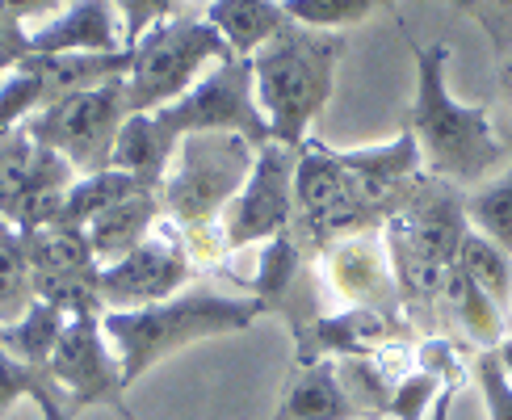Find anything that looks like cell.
<instances>
[{
  "instance_id": "obj_1",
  "label": "cell",
  "mask_w": 512,
  "mask_h": 420,
  "mask_svg": "<svg viewBox=\"0 0 512 420\" xmlns=\"http://www.w3.org/2000/svg\"><path fill=\"white\" fill-rule=\"evenodd\" d=\"M261 320V307L248 294H227L215 286H185L181 294L135 311H101V328L118 353L122 383L131 391L139 378L198 341L248 332Z\"/></svg>"
},
{
  "instance_id": "obj_2",
  "label": "cell",
  "mask_w": 512,
  "mask_h": 420,
  "mask_svg": "<svg viewBox=\"0 0 512 420\" xmlns=\"http://www.w3.org/2000/svg\"><path fill=\"white\" fill-rule=\"evenodd\" d=\"M450 47H416V101L408 131L416 135L424 173L445 185H475L508 160L487 105H466L445 84Z\"/></svg>"
},
{
  "instance_id": "obj_3",
  "label": "cell",
  "mask_w": 512,
  "mask_h": 420,
  "mask_svg": "<svg viewBox=\"0 0 512 420\" xmlns=\"http://www.w3.org/2000/svg\"><path fill=\"white\" fill-rule=\"evenodd\" d=\"M340 55H345V34L307 26L282 30L252 55V89L273 143L303 147L311 139V122L324 114L332 97Z\"/></svg>"
},
{
  "instance_id": "obj_4",
  "label": "cell",
  "mask_w": 512,
  "mask_h": 420,
  "mask_svg": "<svg viewBox=\"0 0 512 420\" xmlns=\"http://www.w3.org/2000/svg\"><path fill=\"white\" fill-rule=\"evenodd\" d=\"M466 231L471 227H466L462 198L445 181L424 173L403 206L382 223L403 307L441 299V286L458 261V244Z\"/></svg>"
},
{
  "instance_id": "obj_5",
  "label": "cell",
  "mask_w": 512,
  "mask_h": 420,
  "mask_svg": "<svg viewBox=\"0 0 512 420\" xmlns=\"http://www.w3.org/2000/svg\"><path fill=\"white\" fill-rule=\"evenodd\" d=\"M252 160H256V147L244 135H231V131L185 135L160 181L164 219L177 223L181 231L219 223L231 198L244 189Z\"/></svg>"
},
{
  "instance_id": "obj_6",
  "label": "cell",
  "mask_w": 512,
  "mask_h": 420,
  "mask_svg": "<svg viewBox=\"0 0 512 420\" xmlns=\"http://www.w3.org/2000/svg\"><path fill=\"white\" fill-rule=\"evenodd\" d=\"M236 59L231 47L215 34L206 17H168L147 30L131 47V72H126V110L156 114L173 105L202 80L206 63Z\"/></svg>"
},
{
  "instance_id": "obj_7",
  "label": "cell",
  "mask_w": 512,
  "mask_h": 420,
  "mask_svg": "<svg viewBox=\"0 0 512 420\" xmlns=\"http://www.w3.org/2000/svg\"><path fill=\"white\" fill-rule=\"evenodd\" d=\"M370 227H382V219L370 210L353 173L340 164L336 147H328L324 139L311 135L303 147H298L290 240L315 261L332 240L353 236V231H370Z\"/></svg>"
},
{
  "instance_id": "obj_8",
  "label": "cell",
  "mask_w": 512,
  "mask_h": 420,
  "mask_svg": "<svg viewBox=\"0 0 512 420\" xmlns=\"http://www.w3.org/2000/svg\"><path fill=\"white\" fill-rule=\"evenodd\" d=\"M126 118H131V110H126V76H110L93 84V89H80L72 97L42 105L26 122V131L34 135V143L59 152L80 177H89L110 168Z\"/></svg>"
},
{
  "instance_id": "obj_9",
  "label": "cell",
  "mask_w": 512,
  "mask_h": 420,
  "mask_svg": "<svg viewBox=\"0 0 512 420\" xmlns=\"http://www.w3.org/2000/svg\"><path fill=\"white\" fill-rule=\"evenodd\" d=\"M164 143L177 152V143L185 135H206V131H231V135H244L256 152L265 143H273L269 135V122L256 105V89H252V59H223L215 63L194 89L185 97H177L173 105L152 114Z\"/></svg>"
},
{
  "instance_id": "obj_10",
  "label": "cell",
  "mask_w": 512,
  "mask_h": 420,
  "mask_svg": "<svg viewBox=\"0 0 512 420\" xmlns=\"http://www.w3.org/2000/svg\"><path fill=\"white\" fill-rule=\"evenodd\" d=\"M194 278L198 265L189 257L181 227L160 219V227L135 252H126L114 265H101V307L105 311L152 307L181 294L185 286H194Z\"/></svg>"
},
{
  "instance_id": "obj_11",
  "label": "cell",
  "mask_w": 512,
  "mask_h": 420,
  "mask_svg": "<svg viewBox=\"0 0 512 420\" xmlns=\"http://www.w3.org/2000/svg\"><path fill=\"white\" fill-rule=\"evenodd\" d=\"M294 168H298V147L265 143L261 152H256L244 189L231 198V206L219 219L227 252L269 244V240L290 231V223H294Z\"/></svg>"
},
{
  "instance_id": "obj_12",
  "label": "cell",
  "mask_w": 512,
  "mask_h": 420,
  "mask_svg": "<svg viewBox=\"0 0 512 420\" xmlns=\"http://www.w3.org/2000/svg\"><path fill=\"white\" fill-rule=\"evenodd\" d=\"M51 378L59 391L68 395L72 412L89 408V404H110L122 420H131L126 408V383H122V366L118 353L110 345V336L101 328V311H72L68 324L59 332V345L51 353Z\"/></svg>"
},
{
  "instance_id": "obj_13",
  "label": "cell",
  "mask_w": 512,
  "mask_h": 420,
  "mask_svg": "<svg viewBox=\"0 0 512 420\" xmlns=\"http://www.w3.org/2000/svg\"><path fill=\"white\" fill-rule=\"evenodd\" d=\"M315 273L324 294H332L340 307H366L403 324V294L395 282V265L387 240H382V227L332 240L315 257Z\"/></svg>"
},
{
  "instance_id": "obj_14",
  "label": "cell",
  "mask_w": 512,
  "mask_h": 420,
  "mask_svg": "<svg viewBox=\"0 0 512 420\" xmlns=\"http://www.w3.org/2000/svg\"><path fill=\"white\" fill-rule=\"evenodd\" d=\"M30 265L34 299L55 303L59 311H105L101 307V261L93 257L89 236L72 227H42L21 236Z\"/></svg>"
},
{
  "instance_id": "obj_15",
  "label": "cell",
  "mask_w": 512,
  "mask_h": 420,
  "mask_svg": "<svg viewBox=\"0 0 512 420\" xmlns=\"http://www.w3.org/2000/svg\"><path fill=\"white\" fill-rule=\"evenodd\" d=\"M240 286H244L248 299H256L261 315H277V320L290 324L294 341H303V336L311 332V324L328 311L315 261L290 240V231L286 236H277V240H269V244H261L256 273Z\"/></svg>"
},
{
  "instance_id": "obj_16",
  "label": "cell",
  "mask_w": 512,
  "mask_h": 420,
  "mask_svg": "<svg viewBox=\"0 0 512 420\" xmlns=\"http://www.w3.org/2000/svg\"><path fill=\"white\" fill-rule=\"evenodd\" d=\"M403 332L399 320H387L378 311L366 307H340L324 311L311 324L303 341H294V366H311V362H345V357H370L387 341Z\"/></svg>"
},
{
  "instance_id": "obj_17",
  "label": "cell",
  "mask_w": 512,
  "mask_h": 420,
  "mask_svg": "<svg viewBox=\"0 0 512 420\" xmlns=\"http://www.w3.org/2000/svg\"><path fill=\"white\" fill-rule=\"evenodd\" d=\"M122 17L114 0H72L34 26V55H122Z\"/></svg>"
},
{
  "instance_id": "obj_18",
  "label": "cell",
  "mask_w": 512,
  "mask_h": 420,
  "mask_svg": "<svg viewBox=\"0 0 512 420\" xmlns=\"http://www.w3.org/2000/svg\"><path fill=\"white\" fill-rule=\"evenodd\" d=\"M160 219H164L160 189H135L131 198H122L110 210H101V215L84 227V236H89V248H93V257L101 265H114L152 236V231L160 227Z\"/></svg>"
},
{
  "instance_id": "obj_19",
  "label": "cell",
  "mask_w": 512,
  "mask_h": 420,
  "mask_svg": "<svg viewBox=\"0 0 512 420\" xmlns=\"http://www.w3.org/2000/svg\"><path fill=\"white\" fill-rule=\"evenodd\" d=\"M277 420H366V416H361L353 395L340 383L336 362H311L290 370L282 387V404H277Z\"/></svg>"
},
{
  "instance_id": "obj_20",
  "label": "cell",
  "mask_w": 512,
  "mask_h": 420,
  "mask_svg": "<svg viewBox=\"0 0 512 420\" xmlns=\"http://www.w3.org/2000/svg\"><path fill=\"white\" fill-rule=\"evenodd\" d=\"M206 21L231 47V55L240 59H252L265 42H273L282 30L294 26L282 0H210Z\"/></svg>"
},
{
  "instance_id": "obj_21",
  "label": "cell",
  "mask_w": 512,
  "mask_h": 420,
  "mask_svg": "<svg viewBox=\"0 0 512 420\" xmlns=\"http://www.w3.org/2000/svg\"><path fill=\"white\" fill-rule=\"evenodd\" d=\"M76 168L63 160L59 152L38 143V160H34V173L30 185L21 194V206L13 215V227L26 236V231H42V227H55L63 215V202H68V189L76 185Z\"/></svg>"
},
{
  "instance_id": "obj_22",
  "label": "cell",
  "mask_w": 512,
  "mask_h": 420,
  "mask_svg": "<svg viewBox=\"0 0 512 420\" xmlns=\"http://www.w3.org/2000/svg\"><path fill=\"white\" fill-rule=\"evenodd\" d=\"M26 63L42 84V105H51L59 97L93 89V84L110 76H126L131 72V51H122V55H30Z\"/></svg>"
},
{
  "instance_id": "obj_23",
  "label": "cell",
  "mask_w": 512,
  "mask_h": 420,
  "mask_svg": "<svg viewBox=\"0 0 512 420\" xmlns=\"http://www.w3.org/2000/svg\"><path fill=\"white\" fill-rule=\"evenodd\" d=\"M17 399H34L42 420H72L76 416L68 395H63L59 383L51 378V366L21 362V357L5 345V336H0V416H5Z\"/></svg>"
},
{
  "instance_id": "obj_24",
  "label": "cell",
  "mask_w": 512,
  "mask_h": 420,
  "mask_svg": "<svg viewBox=\"0 0 512 420\" xmlns=\"http://www.w3.org/2000/svg\"><path fill=\"white\" fill-rule=\"evenodd\" d=\"M441 303H445V311L454 315V324L475 341L479 353L496 349L504 336H508L504 307H500L496 299H487V294H483L471 278H466L458 265L450 269V278H445V286H441Z\"/></svg>"
},
{
  "instance_id": "obj_25",
  "label": "cell",
  "mask_w": 512,
  "mask_h": 420,
  "mask_svg": "<svg viewBox=\"0 0 512 420\" xmlns=\"http://www.w3.org/2000/svg\"><path fill=\"white\" fill-rule=\"evenodd\" d=\"M168 160H173V147L164 143L152 114H131L122 122L110 168H122V173H131L139 185L160 189V181L168 173Z\"/></svg>"
},
{
  "instance_id": "obj_26",
  "label": "cell",
  "mask_w": 512,
  "mask_h": 420,
  "mask_svg": "<svg viewBox=\"0 0 512 420\" xmlns=\"http://www.w3.org/2000/svg\"><path fill=\"white\" fill-rule=\"evenodd\" d=\"M135 189H152V185H139L131 173L122 168H101V173H89V177H76V185L68 189V202H63V215L55 227H72V231H84L101 210H110L114 202L131 198Z\"/></svg>"
},
{
  "instance_id": "obj_27",
  "label": "cell",
  "mask_w": 512,
  "mask_h": 420,
  "mask_svg": "<svg viewBox=\"0 0 512 420\" xmlns=\"http://www.w3.org/2000/svg\"><path fill=\"white\" fill-rule=\"evenodd\" d=\"M454 265L487 294V299H496L508 311V303H512V257L500 244H492L471 227L462 236V244H458V261Z\"/></svg>"
},
{
  "instance_id": "obj_28",
  "label": "cell",
  "mask_w": 512,
  "mask_h": 420,
  "mask_svg": "<svg viewBox=\"0 0 512 420\" xmlns=\"http://www.w3.org/2000/svg\"><path fill=\"white\" fill-rule=\"evenodd\" d=\"M63 324H68V311H59L55 303L34 299L30 311L21 315L17 324H5V328H0V336H5V345L21 357V362L51 366V353H55V345H59Z\"/></svg>"
},
{
  "instance_id": "obj_29",
  "label": "cell",
  "mask_w": 512,
  "mask_h": 420,
  "mask_svg": "<svg viewBox=\"0 0 512 420\" xmlns=\"http://www.w3.org/2000/svg\"><path fill=\"white\" fill-rule=\"evenodd\" d=\"M462 210H466V223H471L479 236L500 244L512 257V168L504 177L487 181L483 189H475L471 198H462Z\"/></svg>"
},
{
  "instance_id": "obj_30",
  "label": "cell",
  "mask_w": 512,
  "mask_h": 420,
  "mask_svg": "<svg viewBox=\"0 0 512 420\" xmlns=\"http://www.w3.org/2000/svg\"><path fill=\"white\" fill-rule=\"evenodd\" d=\"M34 160H38V143L34 135L21 126V131L0 139V215L13 223L17 206H21V194L30 185V173H34Z\"/></svg>"
},
{
  "instance_id": "obj_31",
  "label": "cell",
  "mask_w": 512,
  "mask_h": 420,
  "mask_svg": "<svg viewBox=\"0 0 512 420\" xmlns=\"http://www.w3.org/2000/svg\"><path fill=\"white\" fill-rule=\"evenodd\" d=\"M282 5L294 26L340 34L357 26V21H366L370 13H378L382 5H391V0H282Z\"/></svg>"
},
{
  "instance_id": "obj_32",
  "label": "cell",
  "mask_w": 512,
  "mask_h": 420,
  "mask_svg": "<svg viewBox=\"0 0 512 420\" xmlns=\"http://www.w3.org/2000/svg\"><path fill=\"white\" fill-rule=\"evenodd\" d=\"M34 290H30V265H26V248H21V231L13 240L0 244V328L17 324L30 311Z\"/></svg>"
},
{
  "instance_id": "obj_33",
  "label": "cell",
  "mask_w": 512,
  "mask_h": 420,
  "mask_svg": "<svg viewBox=\"0 0 512 420\" xmlns=\"http://www.w3.org/2000/svg\"><path fill=\"white\" fill-rule=\"evenodd\" d=\"M38 110H42V84L30 63L21 59L13 72L0 76V139L21 131Z\"/></svg>"
},
{
  "instance_id": "obj_34",
  "label": "cell",
  "mask_w": 512,
  "mask_h": 420,
  "mask_svg": "<svg viewBox=\"0 0 512 420\" xmlns=\"http://www.w3.org/2000/svg\"><path fill=\"white\" fill-rule=\"evenodd\" d=\"M475 383L483 391L487 420H512V383H508L496 349H487V353L475 357Z\"/></svg>"
},
{
  "instance_id": "obj_35",
  "label": "cell",
  "mask_w": 512,
  "mask_h": 420,
  "mask_svg": "<svg viewBox=\"0 0 512 420\" xmlns=\"http://www.w3.org/2000/svg\"><path fill=\"white\" fill-rule=\"evenodd\" d=\"M114 9L122 17V42H126V51H131L147 30L173 17L177 5L173 0H114Z\"/></svg>"
},
{
  "instance_id": "obj_36",
  "label": "cell",
  "mask_w": 512,
  "mask_h": 420,
  "mask_svg": "<svg viewBox=\"0 0 512 420\" xmlns=\"http://www.w3.org/2000/svg\"><path fill=\"white\" fill-rule=\"evenodd\" d=\"M34 55V30L26 21H17L13 13L0 9V76L13 72L21 59Z\"/></svg>"
},
{
  "instance_id": "obj_37",
  "label": "cell",
  "mask_w": 512,
  "mask_h": 420,
  "mask_svg": "<svg viewBox=\"0 0 512 420\" xmlns=\"http://www.w3.org/2000/svg\"><path fill=\"white\" fill-rule=\"evenodd\" d=\"M68 5H72V0H0V9L13 13L17 21H26V26H30V21H38V26H42V21H51L55 13H63Z\"/></svg>"
},
{
  "instance_id": "obj_38",
  "label": "cell",
  "mask_w": 512,
  "mask_h": 420,
  "mask_svg": "<svg viewBox=\"0 0 512 420\" xmlns=\"http://www.w3.org/2000/svg\"><path fill=\"white\" fill-rule=\"evenodd\" d=\"M471 9L483 17V26L496 34V47H500V26L512 30V0H471Z\"/></svg>"
},
{
  "instance_id": "obj_39",
  "label": "cell",
  "mask_w": 512,
  "mask_h": 420,
  "mask_svg": "<svg viewBox=\"0 0 512 420\" xmlns=\"http://www.w3.org/2000/svg\"><path fill=\"white\" fill-rule=\"evenodd\" d=\"M454 391H458V387H445V391L437 395V404H433V420H450V412H454Z\"/></svg>"
},
{
  "instance_id": "obj_40",
  "label": "cell",
  "mask_w": 512,
  "mask_h": 420,
  "mask_svg": "<svg viewBox=\"0 0 512 420\" xmlns=\"http://www.w3.org/2000/svg\"><path fill=\"white\" fill-rule=\"evenodd\" d=\"M496 357H500V366H504V374H508V383H512V332L504 336V341L496 345Z\"/></svg>"
},
{
  "instance_id": "obj_41",
  "label": "cell",
  "mask_w": 512,
  "mask_h": 420,
  "mask_svg": "<svg viewBox=\"0 0 512 420\" xmlns=\"http://www.w3.org/2000/svg\"><path fill=\"white\" fill-rule=\"evenodd\" d=\"M13 236H17V227H13L5 215H0V244H5V240H13Z\"/></svg>"
},
{
  "instance_id": "obj_42",
  "label": "cell",
  "mask_w": 512,
  "mask_h": 420,
  "mask_svg": "<svg viewBox=\"0 0 512 420\" xmlns=\"http://www.w3.org/2000/svg\"><path fill=\"white\" fill-rule=\"evenodd\" d=\"M508 89H512V76H508Z\"/></svg>"
},
{
  "instance_id": "obj_43",
  "label": "cell",
  "mask_w": 512,
  "mask_h": 420,
  "mask_svg": "<svg viewBox=\"0 0 512 420\" xmlns=\"http://www.w3.org/2000/svg\"><path fill=\"white\" fill-rule=\"evenodd\" d=\"M173 5H177V0H173Z\"/></svg>"
},
{
  "instance_id": "obj_44",
  "label": "cell",
  "mask_w": 512,
  "mask_h": 420,
  "mask_svg": "<svg viewBox=\"0 0 512 420\" xmlns=\"http://www.w3.org/2000/svg\"><path fill=\"white\" fill-rule=\"evenodd\" d=\"M131 420H135V416H131Z\"/></svg>"
}]
</instances>
